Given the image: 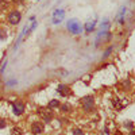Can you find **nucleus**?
I'll list each match as a JSON object with an SVG mask.
<instances>
[{"label": "nucleus", "mask_w": 135, "mask_h": 135, "mask_svg": "<svg viewBox=\"0 0 135 135\" xmlns=\"http://www.w3.org/2000/svg\"><path fill=\"white\" fill-rule=\"evenodd\" d=\"M43 118H45V122H50L51 120V114L50 112H43Z\"/></svg>", "instance_id": "nucleus-11"}, {"label": "nucleus", "mask_w": 135, "mask_h": 135, "mask_svg": "<svg viewBox=\"0 0 135 135\" xmlns=\"http://www.w3.org/2000/svg\"><path fill=\"white\" fill-rule=\"evenodd\" d=\"M83 107H84V109H86V111L92 109V108H93V97H91V96L84 97V99H83Z\"/></svg>", "instance_id": "nucleus-5"}, {"label": "nucleus", "mask_w": 135, "mask_h": 135, "mask_svg": "<svg viewBox=\"0 0 135 135\" xmlns=\"http://www.w3.org/2000/svg\"><path fill=\"white\" fill-rule=\"evenodd\" d=\"M11 135H22V130L19 127H14L11 130Z\"/></svg>", "instance_id": "nucleus-9"}, {"label": "nucleus", "mask_w": 135, "mask_h": 135, "mask_svg": "<svg viewBox=\"0 0 135 135\" xmlns=\"http://www.w3.org/2000/svg\"><path fill=\"white\" fill-rule=\"evenodd\" d=\"M107 27H108V20L105 19V20L103 22V25H101V34H103V32L107 30Z\"/></svg>", "instance_id": "nucleus-12"}, {"label": "nucleus", "mask_w": 135, "mask_h": 135, "mask_svg": "<svg viewBox=\"0 0 135 135\" xmlns=\"http://www.w3.org/2000/svg\"><path fill=\"white\" fill-rule=\"evenodd\" d=\"M73 134H74V135H84V134H83V131H81L80 128H76V130L73 131Z\"/></svg>", "instance_id": "nucleus-13"}, {"label": "nucleus", "mask_w": 135, "mask_h": 135, "mask_svg": "<svg viewBox=\"0 0 135 135\" xmlns=\"http://www.w3.org/2000/svg\"><path fill=\"white\" fill-rule=\"evenodd\" d=\"M12 109H14V114L15 115H22L25 112V104L22 103V100H15L12 103Z\"/></svg>", "instance_id": "nucleus-2"}, {"label": "nucleus", "mask_w": 135, "mask_h": 135, "mask_svg": "<svg viewBox=\"0 0 135 135\" xmlns=\"http://www.w3.org/2000/svg\"><path fill=\"white\" fill-rule=\"evenodd\" d=\"M62 18H64V11H62V9L55 11V14H54V16H53L54 23H60V22L62 20Z\"/></svg>", "instance_id": "nucleus-6"}, {"label": "nucleus", "mask_w": 135, "mask_h": 135, "mask_svg": "<svg viewBox=\"0 0 135 135\" xmlns=\"http://www.w3.org/2000/svg\"><path fill=\"white\" fill-rule=\"evenodd\" d=\"M6 127V122L3 119H0V128H4Z\"/></svg>", "instance_id": "nucleus-14"}, {"label": "nucleus", "mask_w": 135, "mask_h": 135, "mask_svg": "<svg viewBox=\"0 0 135 135\" xmlns=\"http://www.w3.org/2000/svg\"><path fill=\"white\" fill-rule=\"evenodd\" d=\"M60 105V101L58 100H53L49 103V108H55V107H58Z\"/></svg>", "instance_id": "nucleus-10"}, {"label": "nucleus", "mask_w": 135, "mask_h": 135, "mask_svg": "<svg viewBox=\"0 0 135 135\" xmlns=\"http://www.w3.org/2000/svg\"><path fill=\"white\" fill-rule=\"evenodd\" d=\"M95 26H96V20H92V22H89V23H86L85 30H86V31H92V30L95 28Z\"/></svg>", "instance_id": "nucleus-8"}, {"label": "nucleus", "mask_w": 135, "mask_h": 135, "mask_svg": "<svg viewBox=\"0 0 135 135\" xmlns=\"http://www.w3.org/2000/svg\"><path fill=\"white\" fill-rule=\"evenodd\" d=\"M45 130V126H43V123L42 122H34L32 123V126H31V132L34 135H41Z\"/></svg>", "instance_id": "nucleus-3"}, {"label": "nucleus", "mask_w": 135, "mask_h": 135, "mask_svg": "<svg viewBox=\"0 0 135 135\" xmlns=\"http://www.w3.org/2000/svg\"><path fill=\"white\" fill-rule=\"evenodd\" d=\"M57 91H58V93H60L61 96H68V95L70 93V91H69V86H66V85H60Z\"/></svg>", "instance_id": "nucleus-7"}, {"label": "nucleus", "mask_w": 135, "mask_h": 135, "mask_svg": "<svg viewBox=\"0 0 135 135\" xmlns=\"http://www.w3.org/2000/svg\"><path fill=\"white\" fill-rule=\"evenodd\" d=\"M66 27H68V30H69L70 32H73V34H80L83 31V27L80 25V22L76 20V19H70L69 22H68Z\"/></svg>", "instance_id": "nucleus-1"}, {"label": "nucleus", "mask_w": 135, "mask_h": 135, "mask_svg": "<svg viewBox=\"0 0 135 135\" xmlns=\"http://www.w3.org/2000/svg\"><path fill=\"white\" fill-rule=\"evenodd\" d=\"M8 20H9L11 25H18L19 20H20V14L18 11H12V12H9V15H8Z\"/></svg>", "instance_id": "nucleus-4"}, {"label": "nucleus", "mask_w": 135, "mask_h": 135, "mask_svg": "<svg viewBox=\"0 0 135 135\" xmlns=\"http://www.w3.org/2000/svg\"><path fill=\"white\" fill-rule=\"evenodd\" d=\"M69 108H70V107H69V105H68V104L62 107V109H64V111H66V112H68V109H69Z\"/></svg>", "instance_id": "nucleus-15"}, {"label": "nucleus", "mask_w": 135, "mask_h": 135, "mask_svg": "<svg viewBox=\"0 0 135 135\" xmlns=\"http://www.w3.org/2000/svg\"><path fill=\"white\" fill-rule=\"evenodd\" d=\"M131 135H135V131H134V132H132V134H131Z\"/></svg>", "instance_id": "nucleus-16"}]
</instances>
